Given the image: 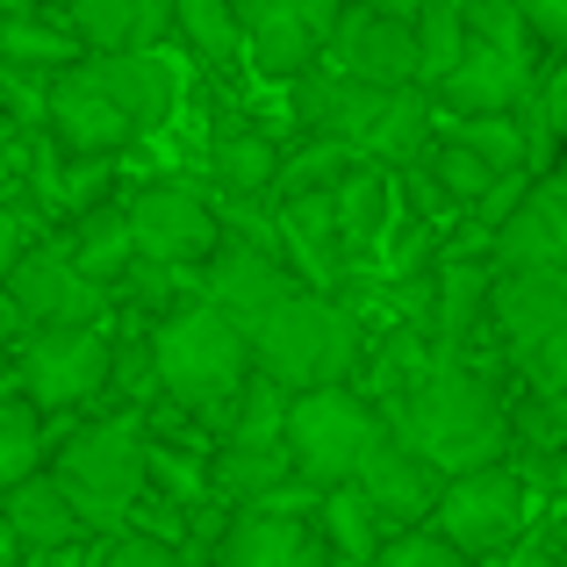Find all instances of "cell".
<instances>
[{
  "instance_id": "28",
  "label": "cell",
  "mask_w": 567,
  "mask_h": 567,
  "mask_svg": "<svg viewBox=\"0 0 567 567\" xmlns=\"http://www.w3.org/2000/svg\"><path fill=\"white\" fill-rule=\"evenodd\" d=\"M43 402H29L22 388H0V496H8L14 482H29L37 467H51V424H43Z\"/></svg>"
},
{
  "instance_id": "42",
  "label": "cell",
  "mask_w": 567,
  "mask_h": 567,
  "mask_svg": "<svg viewBox=\"0 0 567 567\" xmlns=\"http://www.w3.org/2000/svg\"><path fill=\"white\" fill-rule=\"evenodd\" d=\"M367 8H381V14H410V22H416V14H424V0H367Z\"/></svg>"
},
{
  "instance_id": "10",
  "label": "cell",
  "mask_w": 567,
  "mask_h": 567,
  "mask_svg": "<svg viewBox=\"0 0 567 567\" xmlns=\"http://www.w3.org/2000/svg\"><path fill=\"white\" fill-rule=\"evenodd\" d=\"M14 302H22L29 323H115V288L94 280L80 259H72L65 237H43V245L22 251V266L8 274Z\"/></svg>"
},
{
  "instance_id": "36",
  "label": "cell",
  "mask_w": 567,
  "mask_h": 567,
  "mask_svg": "<svg viewBox=\"0 0 567 567\" xmlns=\"http://www.w3.org/2000/svg\"><path fill=\"white\" fill-rule=\"evenodd\" d=\"M86 567H202V560L173 539H152V532H109Z\"/></svg>"
},
{
  "instance_id": "20",
  "label": "cell",
  "mask_w": 567,
  "mask_h": 567,
  "mask_svg": "<svg viewBox=\"0 0 567 567\" xmlns=\"http://www.w3.org/2000/svg\"><path fill=\"white\" fill-rule=\"evenodd\" d=\"M280 158H288V144H280L274 130H259L251 115L216 109V137H208V166H202V181L216 187V194H251V202H274V187H280Z\"/></svg>"
},
{
  "instance_id": "12",
  "label": "cell",
  "mask_w": 567,
  "mask_h": 567,
  "mask_svg": "<svg viewBox=\"0 0 567 567\" xmlns=\"http://www.w3.org/2000/svg\"><path fill=\"white\" fill-rule=\"evenodd\" d=\"M51 130L65 137V152H101V158L130 152V144L144 137L137 115L123 109V94L109 86V72H101L94 51L72 58V65L58 72V86H51Z\"/></svg>"
},
{
  "instance_id": "29",
  "label": "cell",
  "mask_w": 567,
  "mask_h": 567,
  "mask_svg": "<svg viewBox=\"0 0 567 567\" xmlns=\"http://www.w3.org/2000/svg\"><path fill=\"white\" fill-rule=\"evenodd\" d=\"M0 58H14V65H43V72H65L72 58H86L80 29H72V14H22V8H0Z\"/></svg>"
},
{
  "instance_id": "39",
  "label": "cell",
  "mask_w": 567,
  "mask_h": 567,
  "mask_svg": "<svg viewBox=\"0 0 567 567\" xmlns=\"http://www.w3.org/2000/svg\"><path fill=\"white\" fill-rule=\"evenodd\" d=\"M532 115H539V130H546V144H567V51H560V65L539 80V94H532Z\"/></svg>"
},
{
  "instance_id": "19",
  "label": "cell",
  "mask_w": 567,
  "mask_h": 567,
  "mask_svg": "<svg viewBox=\"0 0 567 567\" xmlns=\"http://www.w3.org/2000/svg\"><path fill=\"white\" fill-rule=\"evenodd\" d=\"M208 567H331V539H323L317 517H288V511H237Z\"/></svg>"
},
{
  "instance_id": "1",
  "label": "cell",
  "mask_w": 567,
  "mask_h": 567,
  "mask_svg": "<svg viewBox=\"0 0 567 567\" xmlns=\"http://www.w3.org/2000/svg\"><path fill=\"white\" fill-rule=\"evenodd\" d=\"M503 367L511 360H474V352H439L431 374L402 402H388V424L431 453L445 474L511 460L517 445V402L503 395Z\"/></svg>"
},
{
  "instance_id": "38",
  "label": "cell",
  "mask_w": 567,
  "mask_h": 567,
  "mask_svg": "<svg viewBox=\"0 0 567 567\" xmlns=\"http://www.w3.org/2000/svg\"><path fill=\"white\" fill-rule=\"evenodd\" d=\"M539 187V166H511V173H496V181H488V194L482 202H474V223H482L488 237L503 230V223L517 216V208H525V194Z\"/></svg>"
},
{
  "instance_id": "15",
  "label": "cell",
  "mask_w": 567,
  "mask_h": 567,
  "mask_svg": "<svg viewBox=\"0 0 567 567\" xmlns=\"http://www.w3.org/2000/svg\"><path fill=\"white\" fill-rule=\"evenodd\" d=\"M567 323V259L560 266H496V302H488V338L503 360H517L525 346H539L546 331Z\"/></svg>"
},
{
  "instance_id": "44",
  "label": "cell",
  "mask_w": 567,
  "mask_h": 567,
  "mask_svg": "<svg viewBox=\"0 0 567 567\" xmlns=\"http://www.w3.org/2000/svg\"><path fill=\"white\" fill-rule=\"evenodd\" d=\"M29 8H65V0H29Z\"/></svg>"
},
{
  "instance_id": "4",
  "label": "cell",
  "mask_w": 567,
  "mask_h": 567,
  "mask_svg": "<svg viewBox=\"0 0 567 567\" xmlns=\"http://www.w3.org/2000/svg\"><path fill=\"white\" fill-rule=\"evenodd\" d=\"M367 338H374V331L352 317L346 295H331V288H295L288 302H280L274 317L251 331V352H259V367L280 388H295V395H302V388H338V381L360 374Z\"/></svg>"
},
{
  "instance_id": "35",
  "label": "cell",
  "mask_w": 567,
  "mask_h": 567,
  "mask_svg": "<svg viewBox=\"0 0 567 567\" xmlns=\"http://www.w3.org/2000/svg\"><path fill=\"white\" fill-rule=\"evenodd\" d=\"M381 560L388 567H474V554H467V546H453L439 525H402V532H388Z\"/></svg>"
},
{
  "instance_id": "6",
  "label": "cell",
  "mask_w": 567,
  "mask_h": 567,
  "mask_svg": "<svg viewBox=\"0 0 567 567\" xmlns=\"http://www.w3.org/2000/svg\"><path fill=\"white\" fill-rule=\"evenodd\" d=\"M8 360H14V388L65 424V416H80L86 402L109 395L115 338H109V323H29V331L14 338Z\"/></svg>"
},
{
  "instance_id": "31",
  "label": "cell",
  "mask_w": 567,
  "mask_h": 567,
  "mask_svg": "<svg viewBox=\"0 0 567 567\" xmlns=\"http://www.w3.org/2000/svg\"><path fill=\"white\" fill-rule=\"evenodd\" d=\"M360 158H367V144H352V137H323V130H302V144L280 158V187H274V202H280V194L338 187L352 166H360Z\"/></svg>"
},
{
  "instance_id": "16",
  "label": "cell",
  "mask_w": 567,
  "mask_h": 567,
  "mask_svg": "<svg viewBox=\"0 0 567 567\" xmlns=\"http://www.w3.org/2000/svg\"><path fill=\"white\" fill-rule=\"evenodd\" d=\"M532 43H496V37H474L467 58L445 72L439 101L453 115H474V109H532L539 94V72H532Z\"/></svg>"
},
{
  "instance_id": "8",
  "label": "cell",
  "mask_w": 567,
  "mask_h": 567,
  "mask_svg": "<svg viewBox=\"0 0 567 567\" xmlns=\"http://www.w3.org/2000/svg\"><path fill=\"white\" fill-rule=\"evenodd\" d=\"M130 216H137V251L144 259H187L208 266V251L223 245V208L208 181H181V173H158L130 194Z\"/></svg>"
},
{
  "instance_id": "25",
  "label": "cell",
  "mask_w": 567,
  "mask_h": 567,
  "mask_svg": "<svg viewBox=\"0 0 567 567\" xmlns=\"http://www.w3.org/2000/svg\"><path fill=\"white\" fill-rule=\"evenodd\" d=\"M280 482H295L288 439H216V496L237 511H259Z\"/></svg>"
},
{
  "instance_id": "11",
  "label": "cell",
  "mask_w": 567,
  "mask_h": 567,
  "mask_svg": "<svg viewBox=\"0 0 567 567\" xmlns=\"http://www.w3.org/2000/svg\"><path fill=\"white\" fill-rule=\"evenodd\" d=\"M202 274H208V302L230 309L245 331H259V323L274 317L295 288H309V280L288 266V251H280V245H259V237H237V230H223V245L208 251Z\"/></svg>"
},
{
  "instance_id": "7",
  "label": "cell",
  "mask_w": 567,
  "mask_h": 567,
  "mask_svg": "<svg viewBox=\"0 0 567 567\" xmlns=\"http://www.w3.org/2000/svg\"><path fill=\"white\" fill-rule=\"evenodd\" d=\"M532 496H539V482H532L525 467L488 460V467L445 474V496H439V511H431V525L453 546H467L474 560H496L503 546H517L532 532Z\"/></svg>"
},
{
  "instance_id": "3",
  "label": "cell",
  "mask_w": 567,
  "mask_h": 567,
  "mask_svg": "<svg viewBox=\"0 0 567 567\" xmlns=\"http://www.w3.org/2000/svg\"><path fill=\"white\" fill-rule=\"evenodd\" d=\"M152 352H158V374H166V395L181 402V410L208 416L216 431H223V416H230V402L245 395V381L259 374L251 331L230 309H216L208 295L152 323Z\"/></svg>"
},
{
  "instance_id": "43",
  "label": "cell",
  "mask_w": 567,
  "mask_h": 567,
  "mask_svg": "<svg viewBox=\"0 0 567 567\" xmlns=\"http://www.w3.org/2000/svg\"><path fill=\"white\" fill-rule=\"evenodd\" d=\"M331 567H388L381 554H331Z\"/></svg>"
},
{
  "instance_id": "26",
  "label": "cell",
  "mask_w": 567,
  "mask_h": 567,
  "mask_svg": "<svg viewBox=\"0 0 567 567\" xmlns=\"http://www.w3.org/2000/svg\"><path fill=\"white\" fill-rule=\"evenodd\" d=\"M65 245H72V259H80L86 274L115 288V280L130 274V259H137V216H130V194H109V202H94L86 216H72Z\"/></svg>"
},
{
  "instance_id": "34",
  "label": "cell",
  "mask_w": 567,
  "mask_h": 567,
  "mask_svg": "<svg viewBox=\"0 0 567 567\" xmlns=\"http://www.w3.org/2000/svg\"><path fill=\"white\" fill-rule=\"evenodd\" d=\"M424 166L445 181V194H453V202H467V216H474V202L488 194V181H496V166H488V158L474 152V144H460V137H439Z\"/></svg>"
},
{
  "instance_id": "45",
  "label": "cell",
  "mask_w": 567,
  "mask_h": 567,
  "mask_svg": "<svg viewBox=\"0 0 567 567\" xmlns=\"http://www.w3.org/2000/svg\"><path fill=\"white\" fill-rule=\"evenodd\" d=\"M8 352H14V346H8V338H0V360H8Z\"/></svg>"
},
{
  "instance_id": "23",
  "label": "cell",
  "mask_w": 567,
  "mask_h": 567,
  "mask_svg": "<svg viewBox=\"0 0 567 567\" xmlns=\"http://www.w3.org/2000/svg\"><path fill=\"white\" fill-rule=\"evenodd\" d=\"M488 259H496L503 274H511V266H560L567 259V187H554L539 173V187L525 194V208L488 237Z\"/></svg>"
},
{
  "instance_id": "41",
  "label": "cell",
  "mask_w": 567,
  "mask_h": 567,
  "mask_svg": "<svg viewBox=\"0 0 567 567\" xmlns=\"http://www.w3.org/2000/svg\"><path fill=\"white\" fill-rule=\"evenodd\" d=\"M0 567H37V554H29V539L14 532L8 511H0Z\"/></svg>"
},
{
  "instance_id": "13",
  "label": "cell",
  "mask_w": 567,
  "mask_h": 567,
  "mask_svg": "<svg viewBox=\"0 0 567 567\" xmlns=\"http://www.w3.org/2000/svg\"><path fill=\"white\" fill-rule=\"evenodd\" d=\"M388 94H395V86L360 80V72H346L331 51H323V58H309V65L288 80V123L367 144V137H374V123H381V109H388Z\"/></svg>"
},
{
  "instance_id": "37",
  "label": "cell",
  "mask_w": 567,
  "mask_h": 567,
  "mask_svg": "<svg viewBox=\"0 0 567 567\" xmlns=\"http://www.w3.org/2000/svg\"><path fill=\"white\" fill-rule=\"evenodd\" d=\"M511 374L525 381V395H567V323H560V331H546L539 346L517 352Z\"/></svg>"
},
{
  "instance_id": "30",
  "label": "cell",
  "mask_w": 567,
  "mask_h": 567,
  "mask_svg": "<svg viewBox=\"0 0 567 567\" xmlns=\"http://www.w3.org/2000/svg\"><path fill=\"white\" fill-rule=\"evenodd\" d=\"M317 525H323V539H331V554H381L388 546V517H381V503L367 496L360 482H331L323 488Z\"/></svg>"
},
{
  "instance_id": "5",
  "label": "cell",
  "mask_w": 567,
  "mask_h": 567,
  "mask_svg": "<svg viewBox=\"0 0 567 567\" xmlns=\"http://www.w3.org/2000/svg\"><path fill=\"white\" fill-rule=\"evenodd\" d=\"M388 439V410L367 395L360 381H338V388H302L288 410V453L295 474H309L317 488L331 482H360L367 453Z\"/></svg>"
},
{
  "instance_id": "24",
  "label": "cell",
  "mask_w": 567,
  "mask_h": 567,
  "mask_svg": "<svg viewBox=\"0 0 567 567\" xmlns=\"http://www.w3.org/2000/svg\"><path fill=\"white\" fill-rule=\"evenodd\" d=\"M439 137H445V101H439V86L410 80V86H395V94H388V109H381L374 137H367V152H374L381 166H416V158H431V144H439Z\"/></svg>"
},
{
  "instance_id": "14",
  "label": "cell",
  "mask_w": 567,
  "mask_h": 567,
  "mask_svg": "<svg viewBox=\"0 0 567 567\" xmlns=\"http://www.w3.org/2000/svg\"><path fill=\"white\" fill-rule=\"evenodd\" d=\"M323 51H331L346 72L374 80V86L424 80L416 22H410V14H381V8H367V0H346V14H338V29H331V43H323Z\"/></svg>"
},
{
  "instance_id": "27",
  "label": "cell",
  "mask_w": 567,
  "mask_h": 567,
  "mask_svg": "<svg viewBox=\"0 0 567 567\" xmlns=\"http://www.w3.org/2000/svg\"><path fill=\"white\" fill-rule=\"evenodd\" d=\"M208 295V274L202 266H187V259H130V274L115 280V302L130 309V317H144V323H158V317H173V309H187V302H202Z\"/></svg>"
},
{
  "instance_id": "17",
  "label": "cell",
  "mask_w": 567,
  "mask_h": 567,
  "mask_svg": "<svg viewBox=\"0 0 567 567\" xmlns=\"http://www.w3.org/2000/svg\"><path fill=\"white\" fill-rule=\"evenodd\" d=\"M360 488L381 503L388 532L431 525V511H439V496H445V467H439L431 453H416V445L402 439L395 424H388V439L367 453V467H360Z\"/></svg>"
},
{
  "instance_id": "18",
  "label": "cell",
  "mask_w": 567,
  "mask_h": 567,
  "mask_svg": "<svg viewBox=\"0 0 567 567\" xmlns=\"http://www.w3.org/2000/svg\"><path fill=\"white\" fill-rule=\"evenodd\" d=\"M274 223H280V251L288 266L309 280V288H338L352 245H346V216H338V194L317 187V194H280L274 202Z\"/></svg>"
},
{
  "instance_id": "2",
  "label": "cell",
  "mask_w": 567,
  "mask_h": 567,
  "mask_svg": "<svg viewBox=\"0 0 567 567\" xmlns=\"http://www.w3.org/2000/svg\"><path fill=\"white\" fill-rule=\"evenodd\" d=\"M58 482L72 488V503H80V517L109 539V532H130V517H137L144 488H152V416L144 410H101L86 416V424L65 431V445L51 453Z\"/></svg>"
},
{
  "instance_id": "21",
  "label": "cell",
  "mask_w": 567,
  "mask_h": 567,
  "mask_svg": "<svg viewBox=\"0 0 567 567\" xmlns=\"http://www.w3.org/2000/svg\"><path fill=\"white\" fill-rule=\"evenodd\" d=\"M0 511L14 517V532L29 539V554H72V546H86V539H101L94 525L80 517V503H72V488L58 482V467H37L29 482H14L8 496H0Z\"/></svg>"
},
{
  "instance_id": "33",
  "label": "cell",
  "mask_w": 567,
  "mask_h": 567,
  "mask_svg": "<svg viewBox=\"0 0 567 567\" xmlns=\"http://www.w3.org/2000/svg\"><path fill=\"white\" fill-rule=\"evenodd\" d=\"M181 43L202 51L208 65H237L245 58V22H237V0H181Z\"/></svg>"
},
{
  "instance_id": "9",
  "label": "cell",
  "mask_w": 567,
  "mask_h": 567,
  "mask_svg": "<svg viewBox=\"0 0 567 567\" xmlns=\"http://www.w3.org/2000/svg\"><path fill=\"white\" fill-rule=\"evenodd\" d=\"M346 0H237V22H245V65L266 86H288L309 58H323Z\"/></svg>"
},
{
  "instance_id": "22",
  "label": "cell",
  "mask_w": 567,
  "mask_h": 567,
  "mask_svg": "<svg viewBox=\"0 0 567 567\" xmlns=\"http://www.w3.org/2000/svg\"><path fill=\"white\" fill-rule=\"evenodd\" d=\"M86 51H158L181 37V0H65Z\"/></svg>"
},
{
  "instance_id": "40",
  "label": "cell",
  "mask_w": 567,
  "mask_h": 567,
  "mask_svg": "<svg viewBox=\"0 0 567 567\" xmlns=\"http://www.w3.org/2000/svg\"><path fill=\"white\" fill-rule=\"evenodd\" d=\"M525 8V22H532V37H539V51H567V0H517Z\"/></svg>"
},
{
  "instance_id": "32",
  "label": "cell",
  "mask_w": 567,
  "mask_h": 567,
  "mask_svg": "<svg viewBox=\"0 0 567 567\" xmlns=\"http://www.w3.org/2000/svg\"><path fill=\"white\" fill-rule=\"evenodd\" d=\"M474 22H467V0H424L416 14V51H424V86H445V72L467 58Z\"/></svg>"
}]
</instances>
